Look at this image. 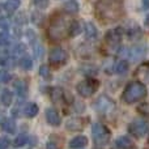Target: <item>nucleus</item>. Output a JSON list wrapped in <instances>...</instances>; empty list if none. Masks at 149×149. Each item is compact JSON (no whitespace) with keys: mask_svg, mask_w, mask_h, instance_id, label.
Here are the masks:
<instances>
[{"mask_svg":"<svg viewBox=\"0 0 149 149\" xmlns=\"http://www.w3.org/2000/svg\"><path fill=\"white\" fill-rule=\"evenodd\" d=\"M123 16L122 0H98L95 4V17L102 24H111Z\"/></svg>","mask_w":149,"mask_h":149,"instance_id":"obj_1","label":"nucleus"},{"mask_svg":"<svg viewBox=\"0 0 149 149\" xmlns=\"http://www.w3.org/2000/svg\"><path fill=\"white\" fill-rule=\"evenodd\" d=\"M71 24H72V21H70L65 16L63 15L55 16L51 20V22H50L49 29H47V37L52 42L63 41L67 37H70Z\"/></svg>","mask_w":149,"mask_h":149,"instance_id":"obj_2","label":"nucleus"},{"mask_svg":"<svg viewBox=\"0 0 149 149\" xmlns=\"http://www.w3.org/2000/svg\"><path fill=\"white\" fill-rule=\"evenodd\" d=\"M147 95V86L140 81H131L123 92V101L126 103H135Z\"/></svg>","mask_w":149,"mask_h":149,"instance_id":"obj_3","label":"nucleus"},{"mask_svg":"<svg viewBox=\"0 0 149 149\" xmlns=\"http://www.w3.org/2000/svg\"><path fill=\"white\" fill-rule=\"evenodd\" d=\"M92 135L97 145H105L110 140V131L101 123H94L92 126Z\"/></svg>","mask_w":149,"mask_h":149,"instance_id":"obj_4","label":"nucleus"},{"mask_svg":"<svg viewBox=\"0 0 149 149\" xmlns=\"http://www.w3.org/2000/svg\"><path fill=\"white\" fill-rule=\"evenodd\" d=\"M77 92L81 97H90V95L94 94V92L98 89V81L93 79H89V80H85V81H81L80 84H77L76 86Z\"/></svg>","mask_w":149,"mask_h":149,"instance_id":"obj_5","label":"nucleus"},{"mask_svg":"<svg viewBox=\"0 0 149 149\" xmlns=\"http://www.w3.org/2000/svg\"><path fill=\"white\" fill-rule=\"evenodd\" d=\"M128 131L132 136L143 137L148 132V122L145 119H135L130 124Z\"/></svg>","mask_w":149,"mask_h":149,"instance_id":"obj_6","label":"nucleus"},{"mask_svg":"<svg viewBox=\"0 0 149 149\" xmlns=\"http://www.w3.org/2000/svg\"><path fill=\"white\" fill-rule=\"evenodd\" d=\"M106 45L110 46L111 49H118L119 43H120L122 39V28H116L110 30L106 34Z\"/></svg>","mask_w":149,"mask_h":149,"instance_id":"obj_7","label":"nucleus"},{"mask_svg":"<svg viewBox=\"0 0 149 149\" xmlns=\"http://www.w3.org/2000/svg\"><path fill=\"white\" fill-rule=\"evenodd\" d=\"M95 109L98 113L106 114L114 109V102L107 97V95H101L97 101H95Z\"/></svg>","mask_w":149,"mask_h":149,"instance_id":"obj_8","label":"nucleus"},{"mask_svg":"<svg viewBox=\"0 0 149 149\" xmlns=\"http://www.w3.org/2000/svg\"><path fill=\"white\" fill-rule=\"evenodd\" d=\"M49 59L52 65H62V64H64L65 60H67V54H65V51L63 49L56 47V49H54L50 52Z\"/></svg>","mask_w":149,"mask_h":149,"instance_id":"obj_9","label":"nucleus"},{"mask_svg":"<svg viewBox=\"0 0 149 149\" xmlns=\"http://www.w3.org/2000/svg\"><path fill=\"white\" fill-rule=\"evenodd\" d=\"M145 55V47L143 45H136L134 46L131 50L128 51V56L132 62H137V60H141Z\"/></svg>","mask_w":149,"mask_h":149,"instance_id":"obj_10","label":"nucleus"},{"mask_svg":"<svg viewBox=\"0 0 149 149\" xmlns=\"http://www.w3.org/2000/svg\"><path fill=\"white\" fill-rule=\"evenodd\" d=\"M84 119L81 118H72L65 123L68 131H80V130L84 128Z\"/></svg>","mask_w":149,"mask_h":149,"instance_id":"obj_11","label":"nucleus"},{"mask_svg":"<svg viewBox=\"0 0 149 149\" xmlns=\"http://www.w3.org/2000/svg\"><path fill=\"white\" fill-rule=\"evenodd\" d=\"M46 120L51 126H59L60 124V116L56 110L54 109H47L46 110Z\"/></svg>","mask_w":149,"mask_h":149,"instance_id":"obj_12","label":"nucleus"},{"mask_svg":"<svg viewBox=\"0 0 149 149\" xmlns=\"http://www.w3.org/2000/svg\"><path fill=\"white\" fill-rule=\"evenodd\" d=\"M13 88H15L17 95H20V97H25L26 95V92H28V84H26V81L17 80V81L13 82Z\"/></svg>","mask_w":149,"mask_h":149,"instance_id":"obj_13","label":"nucleus"},{"mask_svg":"<svg viewBox=\"0 0 149 149\" xmlns=\"http://www.w3.org/2000/svg\"><path fill=\"white\" fill-rule=\"evenodd\" d=\"M116 147L119 149H131L134 147V143L128 136H120L116 139Z\"/></svg>","mask_w":149,"mask_h":149,"instance_id":"obj_14","label":"nucleus"},{"mask_svg":"<svg viewBox=\"0 0 149 149\" xmlns=\"http://www.w3.org/2000/svg\"><path fill=\"white\" fill-rule=\"evenodd\" d=\"M86 144H88V139L85 136H76L70 141L71 148H82L86 147Z\"/></svg>","mask_w":149,"mask_h":149,"instance_id":"obj_15","label":"nucleus"},{"mask_svg":"<svg viewBox=\"0 0 149 149\" xmlns=\"http://www.w3.org/2000/svg\"><path fill=\"white\" fill-rule=\"evenodd\" d=\"M20 4H21L20 0H7V1L4 3V9L7 10L8 13H13L18 9Z\"/></svg>","mask_w":149,"mask_h":149,"instance_id":"obj_16","label":"nucleus"},{"mask_svg":"<svg viewBox=\"0 0 149 149\" xmlns=\"http://www.w3.org/2000/svg\"><path fill=\"white\" fill-rule=\"evenodd\" d=\"M3 130H4L5 132H8V134H13L16 130V123L13 119L10 118H7L4 120V123H3Z\"/></svg>","mask_w":149,"mask_h":149,"instance_id":"obj_17","label":"nucleus"},{"mask_svg":"<svg viewBox=\"0 0 149 149\" xmlns=\"http://www.w3.org/2000/svg\"><path fill=\"white\" fill-rule=\"evenodd\" d=\"M127 71H128V64H127L124 60H120V62H118L115 64V67H114V72H116V73H119V74L127 73Z\"/></svg>","mask_w":149,"mask_h":149,"instance_id":"obj_18","label":"nucleus"},{"mask_svg":"<svg viewBox=\"0 0 149 149\" xmlns=\"http://www.w3.org/2000/svg\"><path fill=\"white\" fill-rule=\"evenodd\" d=\"M85 34H86V38L88 39H93V38H95V37H97V29H95V26L93 25L92 22H88L86 24Z\"/></svg>","mask_w":149,"mask_h":149,"instance_id":"obj_19","label":"nucleus"},{"mask_svg":"<svg viewBox=\"0 0 149 149\" xmlns=\"http://www.w3.org/2000/svg\"><path fill=\"white\" fill-rule=\"evenodd\" d=\"M64 9H65V12L71 13V15H74V13L79 12V4H77L74 0H71V1L65 3Z\"/></svg>","mask_w":149,"mask_h":149,"instance_id":"obj_20","label":"nucleus"},{"mask_svg":"<svg viewBox=\"0 0 149 149\" xmlns=\"http://www.w3.org/2000/svg\"><path fill=\"white\" fill-rule=\"evenodd\" d=\"M50 94H51V100L54 102H60L63 100V90L60 88H52Z\"/></svg>","mask_w":149,"mask_h":149,"instance_id":"obj_21","label":"nucleus"},{"mask_svg":"<svg viewBox=\"0 0 149 149\" xmlns=\"http://www.w3.org/2000/svg\"><path fill=\"white\" fill-rule=\"evenodd\" d=\"M37 113H38V106H37L36 103H29V105L25 107V115L29 116V118L36 116Z\"/></svg>","mask_w":149,"mask_h":149,"instance_id":"obj_22","label":"nucleus"},{"mask_svg":"<svg viewBox=\"0 0 149 149\" xmlns=\"http://www.w3.org/2000/svg\"><path fill=\"white\" fill-rule=\"evenodd\" d=\"M12 98H13L12 92H9V90H7V89L3 90V93H1V102H3V105H5V106L10 105Z\"/></svg>","mask_w":149,"mask_h":149,"instance_id":"obj_23","label":"nucleus"},{"mask_svg":"<svg viewBox=\"0 0 149 149\" xmlns=\"http://www.w3.org/2000/svg\"><path fill=\"white\" fill-rule=\"evenodd\" d=\"M80 31H81V29H80L79 22H76V21H72V24H71L70 36H71V37H74V36H77V34H79Z\"/></svg>","mask_w":149,"mask_h":149,"instance_id":"obj_24","label":"nucleus"},{"mask_svg":"<svg viewBox=\"0 0 149 149\" xmlns=\"http://www.w3.org/2000/svg\"><path fill=\"white\" fill-rule=\"evenodd\" d=\"M20 65L24 70H30L31 65H33V62H31L30 58H22V59L20 60Z\"/></svg>","mask_w":149,"mask_h":149,"instance_id":"obj_25","label":"nucleus"},{"mask_svg":"<svg viewBox=\"0 0 149 149\" xmlns=\"http://www.w3.org/2000/svg\"><path fill=\"white\" fill-rule=\"evenodd\" d=\"M26 141H28V137L25 136V135H20L18 137H16V140H15V147L16 148H18V147H22L24 144H26Z\"/></svg>","mask_w":149,"mask_h":149,"instance_id":"obj_26","label":"nucleus"},{"mask_svg":"<svg viewBox=\"0 0 149 149\" xmlns=\"http://www.w3.org/2000/svg\"><path fill=\"white\" fill-rule=\"evenodd\" d=\"M10 80V73H8L7 71H0V84L8 82Z\"/></svg>","mask_w":149,"mask_h":149,"instance_id":"obj_27","label":"nucleus"},{"mask_svg":"<svg viewBox=\"0 0 149 149\" xmlns=\"http://www.w3.org/2000/svg\"><path fill=\"white\" fill-rule=\"evenodd\" d=\"M39 74H41L43 79H49L50 77V70H49V67L47 65H42L41 68H39Z\"/></svg>","mask_w":149,"mask_h":149,"instance_id":"obj_28","label":"nucleus"},{"mask_svg":"<svg viewBox=\"0 0 149 149\" xmlns=\"http://www.w3.org/2000/svg\"><path fill=\"white\" fill-rule=\"evenodd\" d=\"M9 45V37L5 33H0V46H8Z\"/></svg>","mask_w":149,"mask_h":149,"instance_id":"obj_29","label":"nucleus"},{"mask_svg":"<svg viewBox=\"0 0 149 149\" xmlns=\"http://www.w3.org/2000/svg\"><path fill=\"white\" fill-rule=\"evenodd\" d=\"M34 4L38 8H41V9H45L49 5V0H34Z\"/></svg>","mask_w":149,"mask_h":149,"instance_id":"obj_30","label":"nucleus"},{"mask_svg":"<svg viewBox=\"0 0 149 149\" xmlns=\"http://www.w3.org/2000/svg\"><path fill=\"white\" fill-rule=\"evenodd\" d=\"M9 144H10V141L8 137H1L0 139V149H8Z\"/></svg>","mask_w":149,"mask_h":149,"instance_id":"obj_31","label":"nucleus"},{"mask_svg":"<svg viewBox=\"0 0 149 149\" xmlns=\"http://www.w3.org/2000/svg\"><path fill=\"white\" fill-rule=\"evenodd\" d=\"M139 111L143 114V115L149 116V103H143V105L139 107Z\"/></svg>","mask_w":149,"mask_h":149,"instance_id":"obj_32","label":"nucleus"},{"mask_svg":"<svg viewBox=\"0 0 149 149\" xmlns=\"http://www.w3.org/2000/svg\"><path fill=\"white\" fill-rule=\"evenodd\" d=\"M24 49H25V47H24L22 45H20V46H16V47H15V51H13V54H15V55L22 54V52H24Z\"/></svg>","mask_w":149,"mask_h":149,"instance_id":"obj_33","label":"nucleus"},{"mask_svg":"<svg viewBox=\"0 0 149 149\" xmlns=\"http://www.w3.org/2000/svg\"><path fill=\"white\" fill-rule=\"evenodd\" d=\"M43 55V47L42 46H37L36 47V58H41Z\"/></svg>","mask_w":149,"mask_h":149,"instance_id":"obj_34","label":"nucleus"},{"mask_svg":"<svg viewBox=\"0 0 149 149\" xmlns=\"http://www.w3.org/2000/svg\"><path fill=\"white\" fill-rule=\"evenodd\" d=\"M46 149H58V147L54 144V143H47V148Z\"/></svg>","mask_w":149,"mask_h":149,"instance_id":"obj_35","label":"nucleus"},{"mask_svg":"<svg viewBox=\"0 0 149 149\" xmlns=\"http://www.w3.org/2000/svg\"><path fill=\"white\" fill-rule=\"evenodd\" d=\"M143 3H144V8L148 9L149 8V0H143Z\"/></svg>","mask_w":149,"mask_h":149,"instance_id":"obj_36","label":"nucleus"},{"mask_svg":"<svg viewBox=\"0 0 149 149\" xmlns=\"http://www.w3.org/2000/svg\"><path fill=\"white\" fill-rule=\"evenodd\" d=\"M145 25H148V26H149V15L147 16V18H145Z\"/></svg>","mask_w":149,"mask_h":149,"instance_id":"obj_37","label":"nucleus"}]
</instances>
